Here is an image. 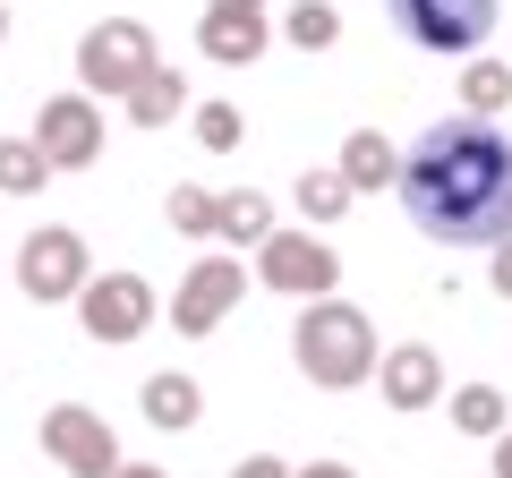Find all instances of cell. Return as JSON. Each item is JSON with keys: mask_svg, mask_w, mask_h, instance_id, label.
<instances>
[{"mask_svg": "<svg viewBox=\"0 0 512 478\" xmlns=\"http://www.w3.org/2000/svg\"><path fill=\"white\" fill-rule=\"evenodd\" d=\"M495 291L512 299V239H495Z\"/></svg>", "mask_w": 512, "mask_h": 478, "instance_id": "d4e9b609", "label": "cell"}, {"mask_svg": "<svg viewBox=\"0 0 512 478\" xmlns=\"http://www.w3.org/2000/svg\"><path fill=\"white\" fill-rule=\"evenodd\" d=\"M461 103H470V120H495V111L512 103V69H504V60H470V77H461Z\"/></svg>", "mask_w": 512, "mask_h": 478, "instance_id": "d6986e66", "label": "cell"}, {"mask_svg": "<svg viewBox=\"0 0 512 478\" xmlns=\"http://www.w3.org/2000/svg\"><path fill=\"white\" fill-rule=\"evenodd\" d=\"M342 205H350V180H342V171H299V214L333 222Z\"/></svg>", "mask_w": 512, "mask_h": 478, "instance_id": "603a6c76", "label": "cell"}, {"mask_svg": "<svg viewBox=\"0 0 512 478\" xmlns=\"http://www.w3.org/2000/svg\"><path fill=\"white\" fill-rule=\"evenodd\" d=\"M256 282L282 291V299H325L333 282H342V257H333L316 231H282L274 222V231L256 239Z\"/></svg>", "mask_w": 512, "mask_h": 478, "instance_id": "277c9868", "label": "cell"}, {"mask_svg": "<svg viewBox=\"0 0 512 478\" xmlns=\"http://www.w3.org/2000/svg\"><path fill=\"white\" fill-rule=\"evenodd\" d=\"M384 18L402 26V43H419L436 60H461V52H478L495 35L504 0H384Z\"/></svg>", "mask_w": 512, "mask_h": 478, "instance_id": "3957f363", "label": "cell"}, {"mask_svg": "<svg viewBox=\"0 0 512 478\" xmlns=\"http://www.w3.org/2000/svg\"><path fill=\"white\" fill-rule=\"evenodd\" d=\"M180 103H188V86H180V77L163 69V60H154V69H146L137 86L120 94V111L137 120V129H171V120H180Z\"/></svg>", "mask_w": 512, "mask_h": 478, "instance_id": "5bb4252c", "label": "cell"}, {"mask_svg": "<svg viewBox=\"0 0 512 478\" xmlns=\"http://www.w3.org/2000/svg\"><path fill=\"white\" fill-rule=\"evenodd\" d=\"M35 146L52 171H86L94 154H103V111H94V94H52L35 120Z\"/></svg>", "mask_w": 512, "mask_h": 478, "instance_id": "9c48e42d", "label": "cell"}, {"mask_svg": "<svg viewBox=\"0 0 512 478\" xmlns=\"http://www.w3.org/2000/svg\"><path fill=\"white\" fill-rule=\"evenodd\" d=\"M239 291H248V274H239V257H205V265H188V282H180V299H171V325L197 342V333H214L222 316L239 308Z\"/></svg>", "mask_w": 512, "mask_h": 478, "instance_id": "8fae6325", "label": "cell"}, {"mask_svg": "<svg viewBox=\"0 0 512 478\" xmlns=\"http://www.w3.org/2000/svg\"><path fill=\"white\" fill-rule=\"evenodd\" d=\"M146 69H154V35L137 18H103V26L77 35V77H86V94H128Z\"/></svg>", "mask_w": 512, "mask_h": 478, "instance_id": "5b68a950", "label": "cell"}, {"mask_svg": "<svg viewBox=\"0 0 512 478\" xmlns=\"http://www.w3.org/2000/svg\"><path fill=\"white\" fill-rule=\"evenodd\" d=\"M43 453H52L69 478H111V470H120L111 419H94L86 402H60V410H43Z\"/></svg>", "mask_w": 512, "mask_h": 478, "instance_id": "ba28073f", "label": "cell"}, {"mask_svg": "<svg viewBox=\"0 0 512 478\" xmlns=\"http://www.w3.org/2000/svg\"><path fill=\"white\" fill-rule=\"evenodd\" d=\"M77 325H86L94 342H137V333L154 325V282L146 274H86Z\"/></svg>", "mask_w": 512, "mask_h": 478, "instance_id": "52a82bcc", "label": "cell"}, {"mask_svg": "<svg viewBox=\"0 0 512 478\" xmlns=\"http://www.w3.org/2000/svg\"><path fill=\"white\" fill-rule=\"evenodd\" d=\"M231 478H291V461H274V453H248Z\"/></svg>", "mask_w": 512, "mask_h": 478, "instance_id": "cb8c5ba5", "label": "cell"}, {"mask_svg": "<svg viewBox=\"0 0 512 478\" xmlns=\"http://www.w3.org/2000/svg\"><path fill=\"white\" fill-rule=\"evenodd\" d=\"M0 43H9V0H0Z\"/></svg>", "mask_w": 512, "mask_h": 478, "instance_id": "f1b7e54d", "label": "cell"}, {"mask_svg": "<svg viewBox=\"0 0 512 478\" xmlns=\"http://www.w3.org/2000/svg\"><path fill=\"white\" fill-rule=\"evenodd\" d=\"M111 478H171V470H154V461H120Z\"/></svg>", "mask_w": 512, "mask_h": 478, "instance_id": "4316f807", "label": "cell"}, {"mask_svg": "<svg viewBox=\"0 0 512 478\" xmlns=\"http://www.w3.org/2000/svg\"><path fill=\"white\" fill-rule=\"evenodd\" d=\"M393 180H402V214L436 248H495V239H512V137L495 120H470V111L436 120Z\"/></svg>", "mask_w": 512, "mask_h": 478, "instance_id": "6da1fadb", "label": "cell"}, {"mask_svg": "<svg viewBox=\"0 0 512 478\" xmlns=\"http://www.w3.org/2000/svg\"><path fill=\"white\" fill-rule=\"evenodd\" d=\"M282 35H291L299 52H333V43H342V9H333V0H299L291 18H282Z\"/></svg>", "mask_w": 512, "mask_h": 478, "instance_id": "ac0fdd59", "label": "cell"}, {"mask_svg": "<svg viewBox=\"0 0 512 478\" xmlns=\"http://www.w3.org/2000/svg\"><path fill=\"white\" fill-rule=\"evenodd\" d=\"M453 427L461 436H504V393L495 385H461L453 393Z\"/></svg>", "mask_w": 512, "mask_h": 478, "instance_id": "ffe728a7", "label": "cell"}, {"mask_svg": "<svg viewBox=\"0 0 512 478\" xmlns=\"http://www.w3.org/2000/svg\"><path fill=\"white\" fill-rule=\"evenodd\" d=\"M86 274H94V265H86V239H77L69 222H43V231L18 248V291L35 299V308L77 299V291H86Z\"/></svg>", "mask_w": 512, "mask_h": 478, "instance_id": "8992f818", "label": "cell"}, {"mask_svg": "<svg viewBox=\"0 0 512 478\" xmlns=\"http://www.w3.org/2000/svg\"><path fill=\"white\" fill-rule=\"evenodd\" d=\"M291 359H299V376H308V385L350 393V385H367V376H376V325H367L350 299L325 291V299H308V308H299Z\"/></svg>", "mask_w": 512, "mask_h": 478, "instance_id": "7a4b0ae2", "label": "cell"}, {"mask_svg": "<svg viewBox=\"0 0 512 478\" xmlns=\"http://www.w3.org/2000/svg\"><path fill=\"white\" fill-rule=\"evenodd\" d=\"M265 43H274V26H265V0H205L197 52L214 60V69H248Z\"/></svg>", "mask_w": 512, "mask_h": 478, "instance_id": "30bf717a", "label": "cell"}, {"mask_svg": "<svg viewBox=\"0 0 512 478\" xmlns=\"http://www.w3.org/2000/svg\"><path fill=\"white\" fill-rule=\"evenodd\" d=\"M163 214H171V231H180V239H205V231H214V188H171V197H163Z\"/></svg>", "mask_w": 512, "mask_h": 478, "instance_id": "44dd1931", "label": "cell"}, {"mask_svg": "<svg viewBox=\"0 0 512 478\" xmlns=\"http://www.w3.org/2000/svg\"><path fill=\"white\" fill-rule=\"evenodd\" d=\"M239 137H248L239 103H197V146L205 154H239Z\"/></svg>", "mask_w": 512, "mask_h": 478, "instance_id": "7402d4cb", "label": "cell"}, {"mask_svg": "<svg viewBox=\"0 0 512 478\" xmlns=\"http://www.w3.org/2000/svg\"><path fill=\"white\" fill-rule=\"evenodd\" d=\"M495 478H512V436H495Z\"/></svg>", "mask_w": 512, "mask_h": 478, "instance_id": "83f0119b", "label": "cell"}, {"mask_svg": "<svg viewBox=\"0 0 512 478\" xmlns=\"http://www.w3.org/2000/svg\"><path fill=\"white\" fill-rule=\"evenodd\" d=\"M214 231L239 239V248H256V239L274 231V205L256 197V188H231V197H214Z\"/></svg>", "mask_w": 512, "mask_h": 478, "instance_id": "2e32d148", "label": "cell"}, {"mask_svg": "<svg viewBox=\"0 0 512 478\" xmlns=\"http://www.w3.org/2000/svg\"><path fill=\"white\" fill-rule=\"evenodd\" d=\"M376 368H384V402H393V410H436V402H444V359H436L427 342L384 350Z\"/></svg>", "mask_w": 512, "mask_h": 478, "instance_id": "7c38bea8", "label": "cell"}, {"mask_svg": "<svg viewBox=\"0 0 512 478\" xmlns=\"http://www.w3.org/2000/svg\"><path fill=\"white\" fill-rule=\"evenodd\" d=\"M43 180H52V163L35 137H0V197H35Z\"/></svg>", "mask_w": 512, "mask_h": 478, "instance_id": "e0dca14e", "label": "cell"}, {"mask_svg": "<svg viewBox=\"0 0 512 478\" xmlns=\"http://www.w3.org/2000/svg\"><path fill=\"white\" fill-rule=\"evenodd\" d=\"M137 410H146V427H163V436H188V427L205 419V385L180 376V368H163V376L137 385Z\"/></svg>", "mask_w": 512, "mask_h": 478, "instance_id": "4fadbf2b", "label": "cell"}, {"mask_svg": "<svg viewBox=\"0 0 512 478\" xmlns=\"http://www.w3.org/2000/svg\"><path fill=\"white\" fill-rule=\"evenodd\" d=\"M333 171L350 180V197H367V188H384L402 163H393V146H384L376 129H350V137H342V163H333Z\"/></svg>", "mask_w": 512, "mask_h": 478, "instance_id": "9a60e30c", "label": "cell"}, {"mask_svg": "<svg viewBox=\"0 0 512 478\" xmlns=\"http://www.w3.org/2000/svg\"><path fill=\"white\" fill-rule=\"evenodd\" d=\"M291 478H359L350 461H308V470H291Z\"/></svg>", "mask_w": 512, "mask_h": 478, "instance_id": "484cf974", "label": "cell"}]
</instances>
